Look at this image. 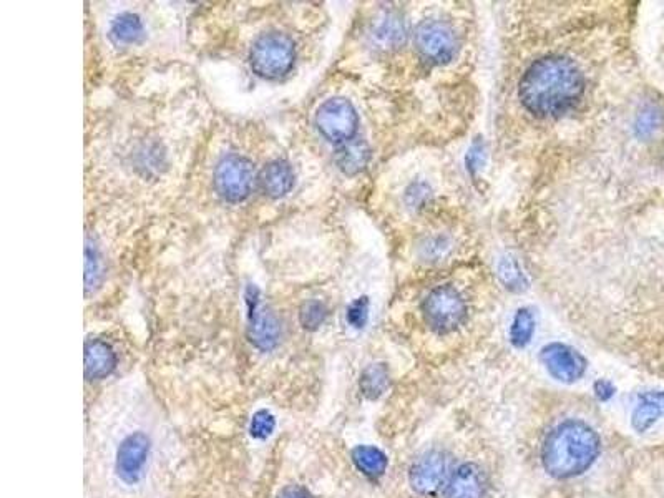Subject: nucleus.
Segmentation results:
<instances>
[{
	"mask_svg": "<svg viewBox=\"0 0 664 498\" xmlns=\"http://www.w3.org/2000/svg\"><path fill=\"white\" fill-rule=\"evenodd\" d=\"M246 304H248L249 339L261 351H271L278 344L279 323L273 313L263 308L259 299V289L254 284L246 288Z\"/></svg>",
	"mask_w": 664,
	"mask_h": 498,
	"instance_id": "obj_9",
	"label": "nucleus"
},
{
	"mask_svg": "<svg viewBox=\"0 0 664 498\" xmlns=\"http://www.w3.org/2000/svg\"><path fill=\"white\" fill-rule=\"evenodd\" d=\"M498 276L502 279V283L512 291H522L527 288V281L523 276L522 271L518 268V264L512 258H503L498 264Z\"/></svg>",
	"mask_w": 664,
	"mask_h": 498,
	"instance_id": "obj_24",
	"label": "nucleus"
},
{
	"mask_svg": "<svg viewBox=\"0 0 664 498\" xmlns=\"http://www.w3.org/2000/svg\"><path fill=\"white\" fill-rule=\"evenodd\" d=\"M447 249H449V241L445 240V238H435V240L429 241L427 253H435V256H440V254H444Z\"/></svg>",
	"mask_w": 664,
	"mask_h": 498,
	"instance_id": "obj_30",
	"label": "nucleus"
},
{
	"mask_svg": "<svg viewBox=\"0 0 664 498\" xmlns=\"http://www.w3.org/2000/svg\"><path fill=\"white\" fill-rule=\"evenodd\" d=\"M296 60L293 40L288 35L266 34L254 44L249 64L254 74L266 80L283 79L293 70Z\"/></svg>",
	"mask_w": 664,
	"mask_h": 498,
	"instance_id": "obj_3",
	"label": "nucleus"
},
{
	"mask_svg": "<svg viewBox=\"0 0 664 498\" xmlns=\"http://www.w3.org/2000/svg\"><path fill=\"white\" fill-rule=\"evenodd\" d=\"M487 485V477L479 465H460L447 482L445 498H485Z\"/></svg>",
	"mask_w": 664,
	"mask_h": 498,
	"instance_id": "obj_12",
	"label": "nucleus"
},
{
	"mask_svg": "<svg viewBox=\"0 0 664 498\" xmlns=\"http://www.w3.org/2000/svg\"><path fill=\"white\" fill-rule=\"evenodd\" d=\"M369 319V301L367 298H359L347 309V323L351 324L352 328L362 329L367 324Z\"/></svg>",
	"mask_w": 664,
	"mask_h": 498,
	"instance_id": "obj_26",
	"label": "nucleus"
},
{
	"mask_svg": "<svg viewBox=\"0 0 664 498\" xmlns=\"http://www.w3.org/2000/svg\"><path fill=\"white\" fill-rule=\"evenodd\" d=\"M326 318H328V309L321 301H308L299 311V321L308 331H316L321 328Z\"/></svg>",
	"mask_w": 664,
	"mask_h": 498,
	"instance_id": "obj_23",
	"label": "nucleus"
},
{
	"mask_svg": "<svg viewBox=\"0 0 664 498\" xmlns=\"http://www.w3.org/2000/svg\"><path fill=\"white\" fill-rule=\"evenodd\" d=\"M542 361L557 381H578L586 371L585 357L565 344H550L542 351Z\"/></svg>",
	"mask_w": 664,
	"mask_h": 498,
	"instance_id": "obj_10",
	"label": "nucleus"
},
{
	"mask_svg": "<svg viewBox=\"0 0 664 498\" xmlns=\"http://www.w3.org/2000/svg\"><path fill=\"white\" fill-rule=\"evenodd\" d=\"M600 454V437L581 420L557 425L543 442L542 462L555 479H572L595 464Z\"/></svg>",
	"mask_w": 664,
	"mask_h": 498,
	"instance_id": "obj_2",
	"label": "nucleus"
},
{
	"mask_svg": "<svg viewBox=\"0 0 664 498\" xmlns=\"http://www.w3.org/2000/svg\"><path fill=\"white\" fill-rule=\"evenodd\" d=\"M117 366V354L102 339L88 341L85 346V377L88 381H100L112 374Z\"/></svg>",
	"mask_w": 664,
	"mask_h": 498,
	"instance_id": "obj_13",
	"label": "nucleus"
},
{
	"mask_svg": "<svg viewBox=\"0 0 664 498\" xmlns=\"http://www.w3.org/2000/svg\"><path fill=\"white\" fill-rule=\"evenodd\" d=\"M595 396L600 399V401H610L611 397L615 396V386L611 384L610 381H601L596 382L595 384Z\"/></svg>",
	"mask_w": 664,
	"mask_h": 498,
	"instance_id": "obj_28",
	"label": "nucleus"
},
{
	"mask_svg": "<svg viewBox=\"0 0 664 498\" xmlns=\"http://www.w3.org/2000/svg\"><path fill=\"white\" fill-rule=\"evenodd\" d=\"M369 158H371V150L362 140H349V142L342 143L341 148L336 152L337 166L346 175H357L359 171L364 170Z\"/></svg>",
	"mask_w": 664,
	"mask_h": 498,
	"instance_id": "obj_16",
	"label": "nucleus"
},
{
	"mask_svg": "<svg viewBox=\"0 0 664 498\" xmlns=\"http://www.w3.org/2000/svg\"><path fill=\"white\" fill-rule=\"evenodd\" d=\"M372 37L382 49H396L406 39V27L401 17L394 14L382 15L374 25Z\"/></svg>",
	"mask_w": 664,
	"mask_h": 498,
	"instance_id": "obj_17",
	"label": "nucleus"
},
{
	"mask_svg": "<svg viewBox=\"0 0 664 498\" xmlns=\"http://www.w3.org/2000/svg\"><path fill=\"white\" fill-rule=\"evenodd\" d=\"M100 279H102L100 254H98V249L87 241V248H85V291L87 294L97 288Z\"/></svg>",
	"mask_w": 664,
	"mask_h": 498,
	"instance_id": "obj_22",
	"label": "nucleus"
},
{
	"mask_svg": "<svg viewBox=\"0 0 664 498\" xmlns=\"http://www.w3.org/2000/svg\"><path fill=\"white\" fill-rule=\"evenodd\" d=\"M480 160H482V147H479V145H474L472 150H470L469 160H467L470 170L474 171L475 168H479Z\"/></svg>",
	"mask_w": 664,
	"mask_h": 498,
	"instance_id": "obj_31",
	"label": "nucleus"
},
{
	"mask_svg": "<svg viewBox=\"0 0 664 498\" xmlns=\"http://www.w3.org/2000/svg\"><path fill=\"white\" fill-rule=\"evenodd\" d=\"M661 417H664V391L646 392L636 404L631 424L636 432L643 434Z\"/></svg>",
	"mask_w": 664,
	"mask_h": 498,
	"instance_id": "obj_15",
	"label": "nucleus"
},
{
	"mask_svg": "<svg viewBox=\"0 0 664 498\" xmlns=\"http://www.w3.org/2000/svg\"><path fill=\"white\" fill-rule=\"evenodd\" d=\"M259 183H261L264 195H268L269 198H283L293 190V168L283 160L268 163L259 175Z\"/></svg>",
	"mask_w": 664,
	"mask_h": 498,
	"instance_id": "obj_14",
	"label": "nucleus"
},
{
	"mask_svg": "<svg viewBox=\"0 0 664 498\" xmlns=\"http://www.w3.org/2000/svg\"><path fill=\"white\" fill-rule=\"evenodd\" d=\"M152 460V440L143 430L128 434L118 445L115 472L125 485H138L147 475Z\"/></svg>",
	"mask_w": 664,
	"mask_h": 498,
	"instance_id": "obj_5",
	"label": "nucleus"
},
{
	"mask_svg": "<svg viewBox=\"0 0 664 498\" xmlns=\"http://www.w3.org/2000/svg\"><path fill=\"white\" fill-rule=\"evenodd\" d=\"M447 459L442 452H429L422 455L417 462L412 465L409 480H411L412 489L420 495H432L445 484L447 479Z\"/></svg>",
	"mask_w": 664,
	"mask_h": 498,
	"instance_id": "obj_11",
	"label": "nucleus"
},
{
	"mask_svg": "<svg viewBox=\"0 0 664 498\" xmlns=\"http://www.w3.org/2000/svg\"><path fill=\"white\" fill-rule=\"evenodd\" d=\"M389 387V371L384 364H372L362 372L361 391L367 399H379Z\"/></svg>",
	"mask_w": 664,
	"mask_h": 498,
	"instance_id": "obj_20",
	"label": "nucleus"
},
{
	"mask_svg": "<svg viewBox=\"0 0 664 498\" xmlns=\"http://www.w3.org/2000/svg\"><path fill=\"white\" fill-rule=\"evenodd\" d=\"M316 127L328 142H349L359 127L356 108L346 98H331L318 108Z\"/></svg>",
	"mask_w": 664,
	"mask_h": 498,
	"instance_id": "obj_6",
	"label": "nucleus"
},
{
	"mask_svg": "<svg viewBox=\"0 0 664 498\" xmlns=\"http://www.w3.org/2000/svg\"><path fill=\"white\" fill-rule=\"evenodd\" d=\"M278 498H313V495L309 494L308 490L303 489V487L291 485V487L281 490Z\"/></svg>",
	"mask_w": 664,
	"mask_h": 498,
	"instance_id": "obj_29",
	"label": "nucleus"
},
{
	"mask_svg": "<svg viewBox=\"0 0 664 498\" xmlns=\"http://www.w3.org/2000/svg\"><path fill=\"white\" fill-rule=\"evenodd\" d=\"M583 93V75L572 60L550 55L537 60L520 80V100L537 117L567 112Z\"/></svg>",
	"mask_w": 664,
	"mask_h": 498,
	"instance_id": "obj_1",
	"label": "nucleus"
},
{
	"mask_svg": "<svg viewBox=\"0 0 664 498\" xmlns=\"http://www.w3.org/2000/svg\"><path fill=\"white\" fill-rule=\"evenodd\" d=\"M425 323L432 331L447 334L459 328L467 316V304L457 289L439 286L432 289L422 304Z\"/></svg>",
	"mask_w": 664,
	"mask_h": 498,
	"instance_id": "obj_4",
	"label": "nucleus"
},
{
	"mask_svg": "<svg viewBox=\"0 0 664 498\" xmlns=\"http://www.w3.org/2000/svg\"><path fill=\"white\" fill-rule=\"evenodd\" d=\"M415 47L424 59L445 64L455 55L454 32L439 20H424L415 29Z\"/></svg>",
	"mask_w": 664,
	"mask_h": 498,
	"instance_id": "obj_8",
	"label": "nucleus"
},
{
	"mask_svg": "<svg viewBox=\"0 0 664 498\" xmlns=\"http://www.w3.org/2000/svg\"><path fill=\"white\" fill-rule=\"evenodd\" d=\"M274 427H276L274 415L268 411H258L253 415L249 425V434L253 435L254 439H268L269 435L273 434Z\"/></svg>",
	"mask_w": 664,
	"mask_h": 498,
	"instance_id": "obj_25",
	"label": "nucleus"
},
{
	"mask_svg": "<svg viewBox=\"0 0 664 498\" xmlns=\"http://www.w3.org/2000/svg\"><path fill=\"white\" fill-rule=\"evenodd\" d=\"M661 125V115L656 112L655 108H650L646 110L643 115H641L640 120H638V128L643 135H651L655 133Z\"/></svg>",
	"mask_w": 664,
	"mask_h": 498,
	"instance_id": "obj_27",
	"label": "nucleus"
},
{
	"mask_svg": "<svg viewBox=\"0 0 664 498\" xmlns=\"http://www.w3.org/2000/svg\"><path fill=\"white\" fill-rule=\"evenodd\" d=\"M215 188L223 200L240 203L253 190L254 165L248 158L230 155L215 170Z\"/></svg>",
	"mask_w": 664,
	"mask_h": 498,
	"instance_id": "obj_7",
	"label": "nucleus"
},
{
	"mask_svg": "<svg viewBox=\"0 0 664 498\" xmlns=\"http://www.w3.org/2000/svg\"><path fill=\"white\" fill-rule=\"evenodd\" d=\"M533 332H535V318H533L532 311L520 309L510 328V341L513 346L522 349L532 341Z\"/></svg>",
	"mask_w": 664,
	"mask_h": 498,
	"instance_id": "obj_21",
	"label": "nucleus"
},
{
	"mask_svg": "<svg viewBox=\"0 0 664 498\" xmlns=\"http://www.w3.org/2000/svg\"><path fill=\"white\" fill-rule=\"evenodd\" d=\"M143 37H145V27L138 15H118L110 25V39L113 40V44L122 45V47L140 44Z\"/></svg>",
	"mask_w": 664,
	"mask_h": 498,
	"instance_id": "obj_18",
	"label": "nucleus"
},
{
	"mask_svg": "<svg viewBox=\"0 0 664 498\" xmlns=\"http://www.w3.org/2000/svg\"><path fill=\"white\" fill-rule=\"evenodd\" d=\"M352 462L369 479H379L387 469V457L372 445H359L352 450Z\"/></svg>",
	"mask_w": 664,
	"mask_h": 498,
	"instance_id": "obj_19",
	"label": "nucleus"
}]
</instances>
